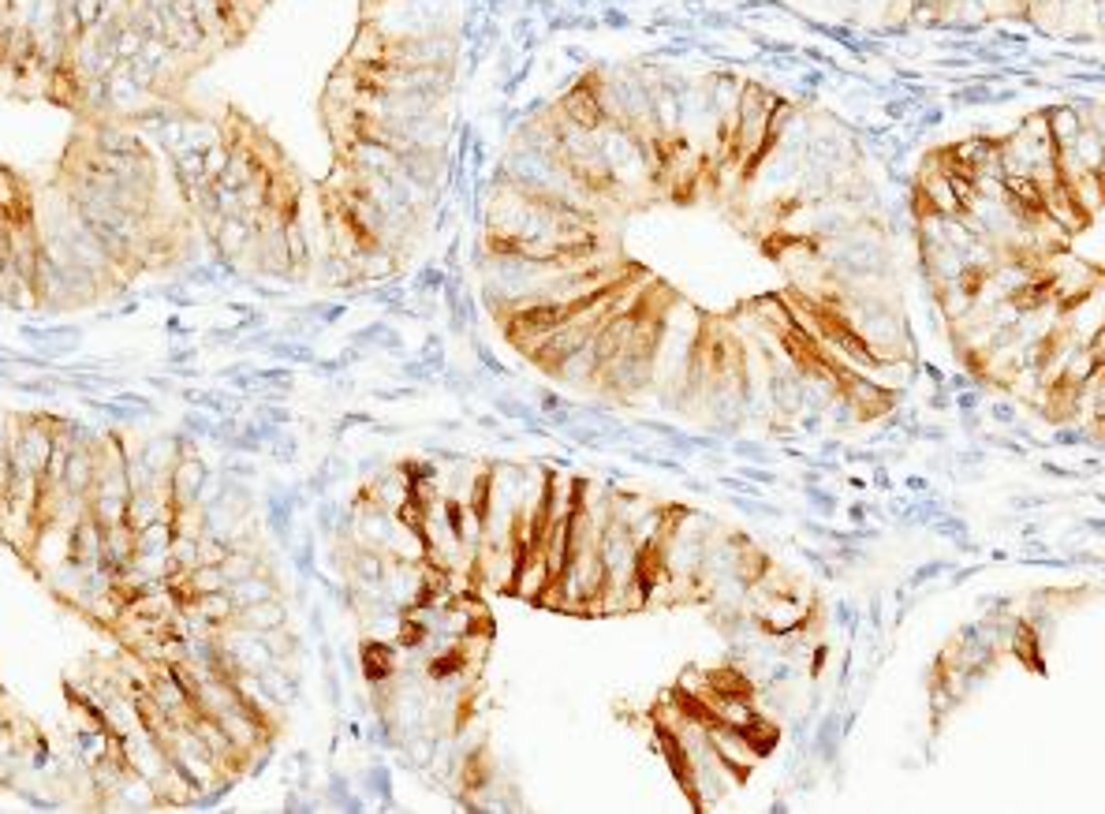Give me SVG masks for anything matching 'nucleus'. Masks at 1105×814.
Returning <instances> with one entry per match:
<instances>
[{
  "mask_svg": "<svg viewBox=\"0 0 1105 814\" xmlns=\"http://www.w3.org/2000/svg\"><path fill=\"white\" fill-rule=\"evenodd\" d=\"M52 434H57V415L46 411H12V475H8V505L0 539L15 553H26L38 523V494L41 479L49 468Z\"/></svg>",
  "mask_w": 1105,
  "mask_h": 814,
  "instance_id": "f257e3e1",
  "label": "nucleus"
},
{
  "mask_svg": "<svg viewBox=\"0 0 1105 814\" xmlns=\"http://www.w3.org/2000/svg\"><path fill=\"white\" fill-rule=\"evenodd\" d=\"M210 486H213V471H210V463L199 456V449L180 452V460H176L173 471H168V505H173V520L194 512V508L206 500Z\"/></svg>",
  "mask_w": 1105,
  "mask_h": 814,
  "instance_id": "f03ea898",
  "label": "nucleus"
},
{
  "mask_svg": "<svg viewBox=\"0 0 1105 814\" xmlns=\"http://www.w3.org/2000/svg\"><path fill=\"white\" fill-rule=\"evenodd\" d=\"M168 550H173V520H157L135 531V565L154 579L168 576Z\"/></svg>",
  "mask_w": 1105,
  "mask_h": 814,
  "instance_id": "7ed1b4c3",
  "label": "nucleus"
},
{
  "mask_svg": "<svg viewBox=\"0 0 1105 814\" xmlns=\"http://www.w3.org/2000/svg\"><path fill=\"white\" fill-rule=\"evenodd\" d=\"M68 561L79 571H105V527L94 520L91 512H83L71 527V550Z\"/></svg>",
  "mask_w": 1105,
  "mask_h": 814,
  "instance_id": "20e7f679",
  "label": "nucleus"
},
{
  "mask_svg": "<svg viewBox=\"0 0 1105 814\" xmlns=\"http://www.w3.org/2000/svg\"><path fill=\"white\" fill-rule=\"evenodd\" d=\"M135 531L157 523V520H173V505H168V486H139L128 497V516H123Z\"/></svg>",
  "mask_w": 1105,
  "mask_h": 814,
  "instance_id": "39448f33",
  "label": "nucleus"
},
{
  "mask_svg": "<svg viewBox=\"0 0 1105 814\" xmlns=\"http://www.w3.org/2000/svg\"><path fill=\"white\" fill-rule=\"evenodd\" d=\"M131 565H135V527L128 520L105 527V571L120 579Z\"/></svg>",
  "mask_w": 1105,
  "mask_h": 814,
  "instance_id": "423d86ee",
  "label": "nucleus"
},
{
  "mask_svg": "<svg viewBox=\"0 0 1105 814\" xmlns=\"http://www.w3.org/2000/svg\"><path fill=\"white\" fill-rule=\"evenodd\" d=\"M20 337L26 344H34L41 355H71L79 344H83V333L79 329H20Z\"/></svg>",
  "mask_w": 1105,
  "mask_h": 814,
  "instance_id": "0eeeda50",
  "label": "nucleus"
}]
</instances>
